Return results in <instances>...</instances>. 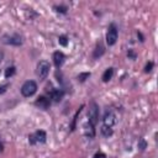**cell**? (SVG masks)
<instances>
[{"label":"cell","mask_w":158,"mask_h":158,"mask_svg":"<svg viewBox=\"0 0 158 158\" xmlns=\"http://www.w3.org/2000/svg\"><path fill=\"white\" fill-rule=\"evenodd\" d=\"M99 121V105L95 101H90L88 106V122L90 126L96 127V123Z\"/></svg>","instance_id":"cell-1"},{"label":"cell","mask_w":158,"mask_h":158,"mask_svg":"<svg viewBox=\"0 0 158 158\" xmlns=\"http://www.w3.org/2000/svg\"><path fill=\"white\" fill-rule=\"evenodd\" d=\"M1 42L7 44V46L19 47L23 43V37L20 33H6L1 37Z\"/></svg>","instance_id":"cell-2"},{"label":"cell","mask_w":158,"mask_h":158,"mask_svg":"<svg viewBox=\"0 0 158 158\" xmlns=\"http://www.w3.org/2000/svg\"><path fill=\"white\" fill-rule=\"evenodd\" d=\"M49 69H51V64H49V62H47V60H40L38 63H37V67H36V74H37V77L40 78V80H44L47 77H48V74H49Z\"/></svg>","instance_id":"cell-3"},{"label":"cell","mask_w":158,"mask_h":158,"mask_svg":"<svg viewBox=\"0 0 158 158\" xmlns=\"http://www.w3.org/2000/svg\"><path fill=\"white\" fill-rule=\"evenodd\" d=\"M37 91V83L35 80H26L21 86V94L25 98H30L35 95Z\"/></svg>","instance_id":"cell-4"},{"label":"cell","mask_w":158,"mask_h":158,"mask_svg":"<svg viewBox=\"0 0 158 158\" xmlns=\"http://www.w3.org/2000/svg\"><path fill=\"white\" fill-rule=\"evenodd\" d=\"M118 37V28L115 23H110L106 32V43L107 46H114Z\"/></svg>","instance_id":"cell-5"},{"label":"cell","mask_w":158,"mask_h":158,"mask_svg":"<svg viewBox=\"0 0 158 158\" xmlns=\"http://www.w3.org/2000/svg\"><path fill=\"white\" fill-rule=\"evenodd\" d=\"M46 141H47V133L43 130H37L28 136V142L32 146H35L37 143H44Z\"/></svg>","instance_id":"cell-6"},{"label":"cell","mask_w":158,"mask_h":158,"mask_svg":"<svg viewBox=\"0 0 158 158\" xmlns=\"http://www.w3.org/2000/svg\"><path fill=\"white\" fill-rule=\"evenodd\" d=\"M117 122V118H116V115L112 110H106L104 116H102V126H106V127H114Z\"/></svg>","instance_id":"cell-7"},{"label":"cell","mask_w":158,"mask_h":158,"mask_svg":"<svg viewBox=\"0 0 158 158\" xmlns=\"http://www.w3.org/2000/svg\"><path fill=\"white\" fill-rule=\"evenodd\" d=\"M35 106H37L41 110H48L51 106V99L44 95H41L35 100Z\"/></svg>","instance_id":"cell-8"},{"label":"cell","mask_w":158,"mask_h":158,"mask_svg":"<svg viewBox=\"0 0 158 158\" xmlns=\"http://www.w3.org/2000/svg\"><path fill=\"white\" fill-rule=\"evenodd\" d=\"M64 59H65V56H64V53L62 51H56L53 53V63H54V65H56L57 69H59L63 65Z\"/></svg>","instance_id":"cell-9"},{"label":"cell","mask_w":158,"mask_h":158,"mask_svg":"<svg viewBox=\"0 0 158 158\" xmlns=\"http://www.w3.org/2000/svg\"><path fill=\"white\" fill-rule=\"evenodd\" d=\"M64 94H65V91H64L63 89H52L51 93H49V98H51L52 101L59 102V101L63 99Z\"/></svg>","instance_id":"cell-10"},{"label":"cell","mask_w":158,"mask_h":158,"mask_svg":"<svg viewBox=\"0 0 158 158\" xmlns=\"http://www.w3.org/2000/svg\"><path fill=\"white\" fill-rule=\"evenodd\" d=\"M104 53H105V47H104L102 42L99 41V42L96 43V46H95L94 52H93V58H94V59H99V58H101V57L104 56Z\"/></svg>","instance_id":"cell-11"},{"label":"cell","mask_w":158,"mask_h":158,"mask_svg":"<svg viewBox=\"0 0 158 158\" xmlns=\"http://www.w3.org/2000/svg\"><path fill=\"white\" fill-rule=\"evenodd\" d=\"M112 75H114V68L112 67H110V68H107L105 72H104V74H102V81L104 83H107V81H110L111 79H112Z\"/></svg>","instance_id":"cell-12"},{"label":"cell","mask_w":158,"mask_h":158,"mask_svg":"<svg viewBox=\"0 0 158 158\" xmlns=\"http://www.w3.org/2000/svg\"><path fill=\"white\" fill-rule=\"evenodd\" d=\"M100 133H101V136H102V137L109 138V137H111V136L114 135V130H112L111 127L101 126V128H100Z\"/></svg>","instance_id":"cell-13"},{"label":"cell","mask_w":158,"mask_h":158,"mask_svg":"<svg viewBox=\"0 0 158 158\" xmlns=\"http://www.w3.org/2000/svg\"><path fill=\"white\" fill-rule=\"evenodd\" d=\"M90 72H84V73H79L78 74V77H77V79H78V81L79 83H84L86 79H89L90 78Z\"/></svg>","instance_id":"cell-14"},{"label":"cell","mask_w":158,"mask_h":158,"mask_svg":"<svg viewBox=\"0 0 158 158\" xmlns=\"http://www.w3.org/2000/svg\"><path fill=\"white\" fill-rule=\"evenodd\" d=\"M15 73H16V68H15L14 65H11V67H7V68L5 69V74H4V75H5L6 79H9V78H11Z\"/></svg>","instance_id":"cell-15"},{"label":"cell","mask_w":158,"mask_h":158,"mask_svg":"<svg viewBox=\"0 0 158 158\" xmlns=\"http://www.w3.org/2000/svg\"><path fill=\"white\" fill-rule=\"evenodd\" d=\"M68 42H69L68 36H65V35H60V36L58 37V43H59L60 46L67 47V46H68Z\"/></svg>","instance_id":"cell-16"},{"label":"cell","mask_w":158,"mask_h":158,"mask_svg":"<svg viewBox=\"0 0 158 158\" xmlns=\"http://www.w3.org/2000/svg\"><path fill=\"white\" fill-rule=\"evenodd\" d=\"M83 107H84V105H81V106H80V109L75 112V115H74V117H73V122H72V125H70V130H72V131H74V130H75V123H77L78 116H79V114L81 112V109H83Z\"/></svg>","instance_id":"cell-17"},{"label":"cell","mask_w":158,"mask_h":158,"mask_svg":"<svg viewBox=\"0 0 158 158\" xmlns=\"http://www.w3.org/2000/svg\"><path fill=\"white\" fill-rule=\"evenodd\" d=\"M53 9L59 14H67V11H68V7L65 5H56V6H53Z\"/></svg>","instance_id":"cell-18"},{"label":"cell","mask_w":158,"mask_h":158,"mask_svg":"<svg viewBox=\"0 0 158 158\" xmlns=\"http://www.w3.org/2000/svg\"><path fill=\"white\" fill-rule=\"evenodd\" d=\"M137 146H138V148H139L141 151H144V149L147 148V142H146V139H144V138H139Z\"/></svg>","instance_id":"cell-19"},{"label":"cell","mask_w":158,"mask_h":158,"mask_svg":"<svg viewBox=\"0 0 158 158\" xmlns=\"http://www.w3.org/2000/svg\"><path fill=\"white\" fill-rule=\"evenodd\" d=\"M153 67H154V63H153L152 60L147 62V63H146V65H144V73H151V72H152V69H153Z\"/></svg>","instance_id":"cell-20"},{"label":"cell","mask_w":158,"mask_h":158,"mask_svg":"<svg viewBox=\"0 0 158 158\" xmlns=\"http://www.w3.org/2000/svg\"><path fill=\"white\" fill-rule=\"evenodd\" d=\"M127 57H128V59H132V60H135L136 58H137V53L132 49V48H130L128 51H127Z\"/></svg>","instance_id":"cell-21"},{"label":"cell","mask_w":158,"mask_h":158,"mask_svg":"<svg viewBox=\"0 0 158 158\" xmlns=\"http://www.w3.org/2000/svg\"><path fill=\"white\" fill-rule=\"evenodd\" d=\"M10 88V83H5L2 85H0V95H2L4 93H6V90Z\"/></svg>","instance_id":"cell-22"},{"label":"cell","mask_w":158,"mask_h":158,"mask_svg":"<svg viewBox=\"0 0 158 158\" xmlns=\"http://www.w3.org/2000/svg\"><path fill=\"white\" fill-rule=\"evenodd\" d=\"M93 158H106V154L105 153H102V152H98V153H95L94 154V157Z\"/></svg>","instance_id":"cell-23"},{"label":"cell","mask_w":158,"mask_h":158,"mask_svg":"<svg viewBox=\"0 0 158 158\" xmlns=\"http://www.w3.org/2000/svg\"><path fill=\"white\" fill-rule=\"evenodd\" d=\"M137 37L139 38V41H141V42H144V37H143V35H142L139 31H137Z\"/></svg>","instance_id":"cell-24"},{"label":"cell","mask_w":158,"mask_h":158,"mask_svg":"<svg viewBox=\"0 0 158 158\" xmlns=\"http://www.w3.org/2000/svg\"><path fill=\"white\" fill-rule=\"evenodd\" d=\"M2 59H4V52L0 49V63L2 62Z\"/></svg>","instance_id":"cell-25"},{"label":"cell","mask_w":158,"mask_h":158,"mask_svg":"<svg viewBox=\"0 0 158 158\" xmlns=\"http://www.w3.org/2000/svg\"><path fill=\"white\" fill-rule=\"evenodd\" d=\"M2 151H4V144H2L1 142H0V153H1Z\"/></svg>","instance_id":"cell-26"}]
</instances>
